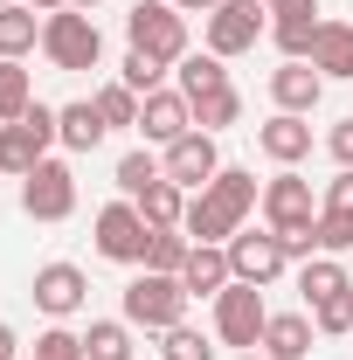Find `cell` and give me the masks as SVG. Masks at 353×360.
Instances as JSON below:
<instances>
[{
	"instance_id": "8d00e7d4",
	"label": "cell",
	"mask_w": 353,
	"mask_h": 360,
	"mask_svg": "<svg viewBox=\"0 0 353 360\" xmlns=\"http://www.w3.org/2000/svg\"><path fill=\"white\" fill-rule=\"evenodd\" d=\"M312 326H319V340H340V333H353V305L326 298V305H312Z\"/></svg>"
},
{
	"instance_id": "6da1fadb",
	"label": "cell",
	"mask_w": 353,
	"mask_h": 360,
	"mask_svg": "<svg viewBox=\"0 0 353 360\" xmlns=\"http://www.w3.org/2000/svg\"><path fill=\"white\" fill-rule=\"evenodd\" d=\"M118 319L132 333H167V326L187 319V284L180 277H160V270H139L132 284H125V312Z\"/></svg>"
},
{
	"instance_id": "8fae6325",
	"label": "cell",
	"mask_w": 353,
	"mask_h": 360,
	"mask_svg": "<svg viewBox=\"0 0 353 360\" xmlns=\"http://www.w3.org/2000/svg\"><path fill=\"white\" fill-rule=\"evenodd\" d=\"M28 298H35V312H49L56 326H63V319H77L90 305V277L77 264H42L35 284H28Z\"/></svg>"
},
{
	"instance_id": "52a82bcc",
	"label": "cell",
	"mask_w": 353,
	"mask_h": 360,
	"mask_svg": "<svg viewBox=\"0 0 353 360\" xmlns=\"http://www.w3.org/2000/svg\"><path fill=\"white\" fill-rule=\"evenodd\" d=\"M201 28H208V49H215L222 63H236V56H250L270 35V7L264 0H222Z\"/></svg>"
},
{
	"instance_id": "5bb4252c",
	"label": "cell",
	"mask_w": 353,
	"mask_h": 360,
	"mask_svg": "<svg viewBox=\"0 0 353 360\" xmlns=\"http://www.w3.org/2000/svg\"><path fill=\"white\" fill-rule=\"evenodd\" d=\"M319 97H326V77H319L312 63H291V56H284V63L270 70V104H277V111L312 118V111H319Z\"/></svg>"
},
{
	"instance_id": "ab89813d",
	"label": "cell",
	"mask_w": 353,
	"mask_h": 360,
	"mask_svg": "<svg viewBox=\"0 0 353 360\" xmlns=\"http://www.w3.org/2000/svg\"><path fill=\"white\" fill-rule=\"evenodd\" d=\"M174 7H180V14H201V21H208V14H215L222 0H174Z\"/></svg>"
},
{
	"instance_id": "ffe728a7",
	"label": "cell",
	"mask_w": 353,
	"mask_h": 360,
	"mask_svg": "<svg viewBox=\"0 0 353 360\" xmlns=\"http://www.w3.org/2000/svg\"><path fill=\"white\" fill-rule=\"evenodd\" d=\"M180 229H187V243H229L243 222H236V215L222 208L215 194L201 187V194H187V215H180Z\"/></svg>"
},
{
	"instance_id": "d590c367",
	"label": "cell",
	"mask_w": 353,
	"mask_h": 360,
	"mask_svg": "<svg viewBox=\"0 0 353 360\" xmlns=\"http://www.w3.org/2000/svg\"><path fill=\"white\" fill-rule=\"evenodd\" d=\"M35 360H84V333H70V326H49L42 340H35Z\"/></svg>"
},
{
	"instance_id": "9c48e42d",
	"label": "cell",
	"mask_w": 353,
	"mask_h": 360,
	"mask_svg": "<svg viewBox=\"0 0 353 360\" xmlns=\"http://www.w3.org/2000/svg\"><path fill=\"white\" fill-rule=\"evenodd\" d=\"M222 250H229V270H236L243 284H277V277L291 270V250H284L277 229H250V222H243Z\"/></svg>"
},
{
	"instance_id": "f1b7e54d",
	"label": "cell",
	"mask_w": 353,
	"mask_h": 360,
	"mask_svg": "<svg viewBox=\"0 0 353 360\" xmlns=\"http://www.w3.org/2000/svg\"><path fill=\"white\" fill-rule=\"evenodd\" d=\"M90 97H97V111H104L111 132H139V90H125L118 77H111V84H97Z\"/></svg>"
},
{
	"instance_id": "f546056e",
	"label": "cell",
	"mask_w": 353,
	"mask_h": 360,
	"mask_svg": "<svg viewBox=\"0 0 353 360\" xmlns=\"http://www.w3.org/2000/svg\"><path fill=\"white\" fill-rule=\"evenodd\" d=\"M187 229H153V243H146V264L139 270H160V277H180V264H187Z\"/></svg>"
},
{
	"instance_id": "3957f363",
	"label": "cell",
	"mask_w": 353,
	"mask_h": 360,
	"mask_svg": "<svg viewBox=\"0 0 353 360\" xmlns=\"http://www.w3.org/2000/svg\"><path fill=\"white\" fill-rule=\"evenodd\" d=\"M56 146V104H28L14 125H0V174L28 180Z\"/></svg>"
},
{
	"instance_id": "f35d334b",
	"label": "cell",
	"mask_w": 353,
	"mask_h": 360,
	"mask_svg": "<svg viewBox=\"0 0 353 360\" xmlns=\"http://www.w3.org/2000/svg\"><path fill=\"white\" fill-rule=\"evenodd\" d=\"M326 153H333V167H353V118H340L326 132Z\"/></svg>"
},
{
	"instance_id": "ba28073f",
	"label": "cell",
	"mask_w": 353,
	"mask_h": 360,
	"mask_svg": "<svg viewBox=\"0 0 353 360\" xmlns=\"http://www.w3.org/2000/svg\"><path fill=\"white\" fill-rule=\"evenodd\" d=\"M90 236H97V257H111V264H146V243H153V229H146V215H139V201H125V194L97 208Z\"/></svg>"
},
{
	"instance_id": "484cf974",
	"label": "cell",
	"mask_w": 353,
	"mask_h": 360,
	"mask_svg": "<svg viewBox=\"0 0 353 360\" xmlns=\"http://www.w3.org/2000/svg\"><path fill=\"white\" fill-rule=\"evenodd\" d=\"M139 215H146V229H180V215H187V187L153 180V187L139 194Z\"/></svg>"
},
{
	"instance_id": "277c9868",
	"label": "cell",
	"mask_w": 353,
	"mask_h": 360,
	"mask_svg": "<svg viewBox=\"0 0 353 360\" xmlns=\"http://www.w3.org/2000/svg\"><path fill=\"white\" fill-rule=\"evenodd\" d=\"M125 42L146 49V56H160L174 70L180 56H187V14H180L174 0H139L132 14H125Z\"/></svg>"
},
{
	"instance_id": "ac0fdd59",
	"label": "cell",
	"mask_w": 353,
	"mask_h": 360,
	"mask_svg": "<svg viewBox=\"0 0 353 360\" xmlns=\"http://www.w3.org/2000/svg\"><path fill=\"white\" fill-rule=\"evenodd\" d=\"M312 340H319L312 312H270V326H264V360H305Z\"/></svg>"
},
{
	"instance_id": "bcb514c9",
	"label": "cell",
	"mask_w": 353,
	"mask_h": 360,
	"mask_svg": "<svg viewBox=\"0 0 353 360\" xmlns=\"http://www.w3.org/2000/svg\"><path fill=\"white\" fill-rule=\"evenodd\" d=\"M347 305H353V291H347Z\"/></svg>"
},
{
	"instance_id": "7a4b0ae2",
	"label": "cell",
	"mask_w": 353,
	"mask_h": 360,
	"mask_svg": "<svg viewBox=\"0 0 353 360\" xmlns=\"http://www.w3.org/2000/svg\"><path fill=\"white\" fill-rule=\"evenodd\" d=\"M42 56L56 70H97L104 63V35H97V21H90L84 7H63V14H42Z\"/></svg>"
},
{
	"instance_id": "cb8c5ba5",
	"label": "cell",
	"mask_w": 353,
	"mask_h": 360,
	"mask_svg": "<svg viewBox=\"0 0 353 360\" xmlns=\"http://www.w3.org/2000/svg\"><path fill=\"white\" fill-rule=\"evenodd\" d=\"M35 49H42V14H35L28 0L0 7V56H7V63H21V56H35Z\"/></svg>"
},
{
	"instance_id": "4fadbf2b",
	"label": "cell",
	"mask_w": 353,
	"mask_h": 360,
	"mask_svg": "<svg viewBox=\"0 0 353 360\" xmlns=\"http://www.w3.org/2000/svg\"><path fill=\"white\" fill-rule=\"evenodd\" d=\"M194 132V104L180 97V90H153V97H139V139L146 146H174V139H187Z\"/></svg>"
},
{
	"instance_id": "4dcf8cb0",
	"label": "cell",
	"mask_w": 353,
	"mask_h": 360,
	"mask_svg": "<svg viewBox=\"0 0 353 360\" xmlns=\"http://www.w3.org/2000/svg\"><path fill=\"white\" fill-rule=\"evenodd\" d=\"M215 354H222V340H208V333H194L187 319L160 333V360H215Z\"/></svg>"
},
{
	"instance_id": "f6af8a7d",
	"label": "cell",
	"mask_w": 353,
	"mask_h": 360,
	"mask_svg": "<svg viewBox=\"0 0 353 360\" xmlns=\"http://www.w3.org/2000/svg\"><path fill=\"white\" fill-rule=\"evenodd\" d=\"M0 7H14V0H0Z\"/></svg>"
},
{
	"instance_id": "e575fe53",
	"label": "cell",
	"mask_w": 353,
	"mask_h": 360,
	"mask_svg": "<svg viewBox=\"0 0 353 360\" xmlns=\"http://www.w3.org/2000/svg\"><path fill=\"white\" fill-rule=\"evenodd\" d=\"M353 250V215H326L319 208V257H347Z\"/></svg>"
},
{
	"instance_id": "e0dca14e",
	"label": "cell",
	"mask_w": 353,
	"mask_h": 360,
	"mask_svg": "<svg viewBox=\"0 0 353 360\" xmlns=\"http://www.w3.org/2000/svg\"><path fill=\"white\" fill-rule=\"evenodd\" d=\"M180 284H187V298H222V291L236 284L229 250H222V243H194V250H187V264H180Z\"/></svg>"
},
{
	"instance_id": "60d3db41",
	"label": "cell",
	"mask_w": 353,
	"mask_h": 360,
	"mask_svg": "<svg viewBox=\"0 0 353 360\" xmlns=\"http://www.w3.org/2000/svg\"><path fill=\"white\" fill-rule=\"evenodd\" d=\"M270 14H298V7H319V0H264Z\"/></svg>"
},
{
	"instance_id": "74e56055",
	"label": "cell",
	"mask_w": 353,
	"mask_h": 360,
	"mask_svg": "<svg viewBox=\"0 0 353 360\" xmlns=\"http://www.w3.org/2000/svg\"><path fill=\"white\" fill-rule=\"evenodd\" d=\"M319 208H326V215H353V167H340V174L326 180V194H319Z\"/></svg>"
},
{
	"instance_id": "9a60e30c",
	"label": "cell",
	"mask_w": 353,
	"mask_h": 360,
	"mask_svg": "<svg viewBox=\"0 0 353 360\" xmlns=\"http://www.w3.org/2000/svg\"><path fill=\"white\" fill-rule=\"evenodd\" d=\"M257 146H264V160H277V167H298V160H312V118L270 111L264 125H257Z\"/></svg>"
},
{
	"instance_id": "d6986e66",
	"label": "cell",
	"mask_w": 353,
	"mask_h": 360,
	"mask_svg": "<svg viewBox=\"0 0 353 360\" xmlns=\"http://www.w3.org/2000/svg\"><path fill=\"white\" fill-rule=\"evenodd\" d=\"M174 90L194 104V97H208V90H229V63H222L215 49H187L174 63Z\"/></svg>"
},
{
	"instance_id": "b9f144b4",
	"label": "cell",
	"mask_w": 353,
	"mask_h": 360,
	"mask_svg": "<svg viewBox=\"0 0 353 360\" xmlns=\"http://www.w3.org/2000/svg\"><path fill=\"white\" fill-rule=\"evenodd\" d=\"M14 347H21V340H14V326L0 319V360H14Z\"/></svg>"
},
{
	"instance_id": "1f68e13d",
	"label": "cell",
	"mask_w": 353,
	"mask_h": 360,
	"mask_svg": "<svg viewBox=\"0 0 353 360\" xmlns=\"http://www.w3.org/2000/svg\"><path fill=\"white\" fill-rule=\"evenodd\" d=\"M28 104H35V77H28L21 63H7V56H0V125H14Z\"/></svg>"
},
{
	"instance_id": "2e32d148",
	"label": "cell",
	"mask_w": 353,
	"mask_h": 360,
	"mask_svg": "<svg viewBox=\"0 0 353 360\" xmlns=\"http://www.w3.org/2000/svg\"><path fill=\"white\" fill-rule=\"evenodd\" d=\"M104 139H111V125H104L97 97H77V104H56V146H63V153H97Z\"/></svg>"
},
{
	"instance_id": "d6a6232c",
	"label": "cell",
	"mask_w": 353,
	"mask_h": 360,
	"mask_svg": "<svg viewBox=\"0 0 353 360\" xmlns=\"http://www.w3.org/2000/svg\"><path fill=\"white\" fill-rule=\"evenodd\" d=\"M118 84L139 90V97H153V90H167V63H160V56H146V49H125V63H118Z\"/></svg>"
},
{
	"instance_id": "836d02e7",
	"label": "cell",
	"mask_w": 353,
	"mask_h": 360,
	"mask_svg": "<svg viewBox=\"0 0 353 360\" xmlns=\"http://www.w3.org/2000/svg\"><path fill=\"white\" fill-rule=\"evenodd\" d=\"M111 180H118V194H125V201H139L153 180H167V167H160V160L139 146V153H125V160H118V174H111Z\"/></svg>"
},
{
	"instance_id": "4316f807",
	"label": "cell",
	"mask_w": 353,
	"mask_h": 360,
	"mask_svg": "<svg viewBox=\"0 0 353 360\" xmlns=\"http://www.w3.org/2000/svg\"><path fill=\"white\" fill-rule=\"evenodd\" d=\"M229 125H243V90H208V97H194V132H229Z\"/></svg>"
},
{
	"instance_id": "7bdbcfd3",
	"label": "cell",
	"mask_w": 353,
	"mask_h": 360,
	"mask_svg": "<svg viewBox=\"0 0 353 360\" xmlns=\"http://www.w3.org/2000/svg\"><path fill=\"white\" fill-rule=\"evenodd\" d=\"M28 7H35V14H63L70 0H28Z\"/></svg>"
},
{
	"instance_id": "ee69618b",
	"label": "cell",
	"mask_w": 353,
	"mask_h": 360,
	"mask_svg": "<svg viewBox=\"0 0 353 360\" xmlns=\"http://www.w3.org/2000/svg\"><path fill=\"white\" fill-rule=\"evenodd\" d=\"M70 7H84V14H90V7H97V0H70Z\"/></svg>"
},
{
	"instance_id": "603a6c76",
	"label": "cell",
	"mask_w": 353,
	"mask_h": 360,
	"mask_svg": "<svg viewBox=\"0 0 353 360\" xmlns=\"http://www.w3.org/2000/svg\"><path fill=\"white\" fill-rule=\"evenodd\" d=\"M319 7H298V14H270V42L277 56H291V63H312V42H319Z\"/></svg>"
},
{
	"instance_id": "7c38bea8",
	"label": "cell",
	"mask_w": 353,
	"mask_h": 360,
	"mask_svg": "<svg viewBox=\"0 0 353 360\" xmlns=\"http://www.w3.org/2000/svg\"><path fill=\"white\" fill-rule=\"evenodd\" d=\"M160 167H167V180H174V187H187V194H201V187H208V180L222 174L215 132H187V139H174V146L160 153Z\"/></svg>"
},
{
	"instance_id": "d4e9b609",
	"label": "cell",
	"mask_w": 353,
	"mask_h": 360,
	"mask_svg": "<svg viewBox=\"0 0 353 360\" xmlns=\"http://www.w3.org/2000/svg\"><path fill=\"white\" fill-rule=\"evenodd\" d=\"M208 194H215L236 222H250V215L264 208V187H257V174H250V167H222V174L208 180Z\"/></svg>"
},
{
	"instance_id": "30bf717a",
	"label": "cell",
	"mask_w": 353,
	"mask_h": 360,
	"mask_svg": "<svg viewBox=\"0 0 353 360\" xmlns=\"http://www.w3.org/2000/svg\"><path fill=\"white\" fill-rule=\"evenodd\" d=\"M264 229H277V236H291V229L319 222V201H312V180L298 174V167H277V174L264 180Z\"/></svg>"
},
{
	"instance_id": "7402d4cb",
	"label": "cell",
	"mask_w": 353,
	"mask_h": 360,
	"mask_svg": "<svg viewBox=\"0 0 353 360\" xmlns=\"http://www.w3.org/2000/svg\"><path fill=\"white\" fill-rule=\"evenodd\" d=\"M347 291H353V277H347L340 257H305V264H298V298H305V312L326 305V298H347Z\"/></svg>"
},
{
	"instance_id": "5b68a950",
	"label": "cell",
	"mask_w": 353,
	"mask_h": 360,
	"mask_svg": "<svg viewBox=\"0 0 353 360\" xmlns=\"http://www.w3.org/2000/svg\"><path fill=\"white\" fill-rule=\"evenodd\" d=\"M21 215L28 222H70L77 215V167L49 153L42 167L21 180Z\"/></svg>"
},
{
	"instance_id": "44dd1931",
	"label": "cell",
	"mask_w": 353,
	"mask_h": 360,
	"mask_svg": "<svg viewBox=\"0 0 353 360\" xmlns=\"http://www.w3.org/2000/svg\"><path fill=\"white\" fill-rule=\"evenodd\" d=\"M312 70H319L326 84H333V77L353 84V21H326V28H319V42H312Z\"/></svg>"
},
{
	"instance_id": "8992f818",
	"label": "cell",
	"mask_w": 353,
	"mask_h": 360,
	"mask_svg": "<svg viewBox=\"0 0 353 360\" xmlns=\"http://www.w3.org/2000/svg\"><path fill=\"white\" fill-rule=\"evenodd\" d=\"M264 326H270L264 284H243V277H236V284L215 298V340H222V347H250V354H257V347H264Z\"/></svg>"
},
{
	"instance_id": "83f0119b",
	"label": "cell",
	"mask_w": 353,
	"mask_h": 360,
	"mask_svg": "<svg viewBox=\"0 0 353 360\" xmlns=\"http://www.w3.org/2000/svg\"><path fill=\"white\" fill-rule=\"evenodd\" d=\"M84 360H132V326L125 319H90Z\"/></svg>"
}]
</instances>
